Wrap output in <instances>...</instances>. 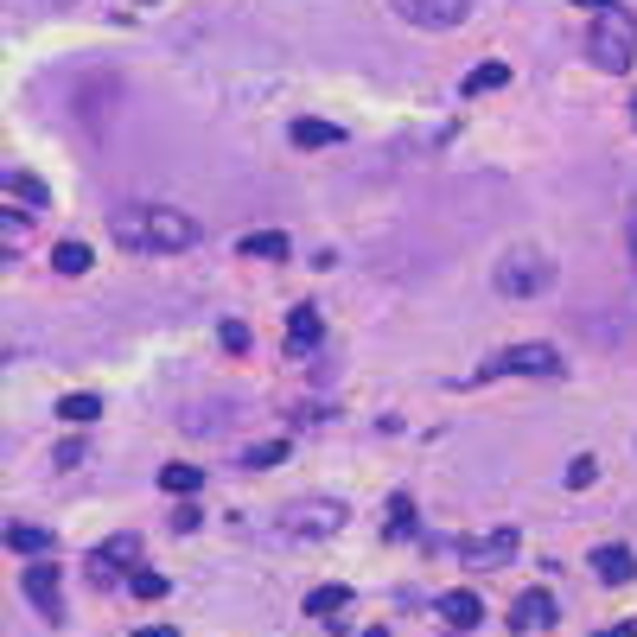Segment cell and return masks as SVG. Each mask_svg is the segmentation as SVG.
<instances>
[{
	"label": "cell",
	"instance_id": "cell-12",
	"mask_svg": "<svg viewBox=\"0 0 637 637\" xmlns=\"http://www.w3.org/2000/svg\"><path fill=\"white\" fill-rule=\"evenodd\" d=\"M504 83H510V64H504V58H485L478 71H466L459 90H466V96H491V90H504Z\"/></svg>",
	"mask_w": 637,
	"mask_h": 637
},
{
	"label": "cell",
	"instance_id": "cell-1",
	"mask_svg": "<svg viewBox=\"0 0 637 637\" xmlns=\"http://www.w3.org/2000/svg\"><path fill=\"white\" fill-rule=\"evenodd\" d=\"M198 217L179 211V204H134V211H115V243L134 255H179L198 243Z\"/></svg>",
	"mask_w": 637,
	"mask_h": 637
},
{
	"label": "cell",
	"instance_id": "cell-11",
	"mask_svg": "<svg viewBox=\"0 0 637 637\" xmlns=\"http://www.w3.org/2000/svg\"><path fill=\"white\" fill-rule=\"evenodd\" d=\"M593 574L606 580V587H631V580H637V555L625 542H606V548H593Z\"/></svg>",
	"mask_w": 637,
	"mask_h": 637
},
{
	"label": "cell",
	"instance_id": "cell-23",
	"mask_svg": "<svg viewBox=\"0 0 637 637\" xmlns=\"http://www.w3.org/2000/svg\"><path fill=\"white\" fill-rule=\"evenodd\" d=\"M287 459V440H262V446H249V472L255 466H281Z\"/></svg>",
	"mask_w": 637,
	"mask_h": 637
},
{
	"label": "cell",
	"instance_id": "cell-30",
	"mask_svg": "<svg viewBox=\"0 0 637 637\" xmlns=\"http://www.w3.org/2000/svg\"><path fill=\"white\" fill-rule=\"evenodd\" d=\"M631 249H637V192H631Z\"/></svg>",
	"mask_w": 637,
	"mask_h": 637
},
{
	"label": "cell",
	"instance_id": "cell-7",
	"mask_svg": "<svg viewBox=\"0 0 637 637\" xmlns=\"http://www.w3.org/2000/svg\"><path fill=\"white\" fill-rule=\"evenodd\" d=\"M134 555H141V536H109L102 548H90V580L115 587L122 574H134Z\"/></svg>",
	"mask_w": 637,
	"mask_h": 637
},
{
	"label": "cell",
	"instance_id": "cell-22",
	"mask_svg": "<svg viewBox=\"0 0 637 637\" xmlns=\"http://www.w3.org/2000/svg\"><path fill=\"white\" fill-rule=\"evenodd\" d=\"M7 192H13V198H26V204H51V192H45L39 179H26V172H7Z\"/></svg>",
	"mask_w": 637,
	"mask_h": 637
},
{
	"label": "cell",
	"instance_id": "cell-18",
	"mask_svg": "<svg viewBox=\"0 0 637 637\" xmlns=\"http://www.w3.org/2000/svg\"><path fill=\"white\" fill-rule=\"evenodd\" d=\"M243 255H262V262H287V236H281V230H255V236H243Z\"/></svg>",
	"mask_w": 637,
	"mask_h": 637
},
{
	"label": "cell",
	"instance_id": "cell-25",
	"mask_svg": "<svg viewBox=\"0 0 637 637\" xmlns=\"http://www.w3.org/2000/svg\"><path fill=\"white\" fill-rule=\"evenodd\" d=\"M128 587L141 593V599H160V593H166V574H147V567H134V580H128Z\"/></svg>",
	"mask_w": 637,
	"mask_h": 637
},
{
	"label": "cell",
	"instance_id": "cell-33",
	"mask_svg": "<svg viewBox=\"0 0 637 637\" xmlns=\"http://www.w3.org/2000/svg\"><path fill=\"white\" fill-rule=\"evenodd\" d=\"M147 7H153V0H147Z\"/></svg>",
	"mask_w": 637,
	"mask_h": 637
},
{
	"label": "cell",
	"instance_id": "cell-21",
	"mask_svg": "<svg viewBox=\"0 0 637 637\" xmlns=\"http://www.w3.org/2000/svg\"><path fill=\"white\" fill-rule=\"evenodd\" d=\"M344 134L332 122H294V147H338Z\"/></svg>",
	"mask_w": 637,
	"mask_h": 637
},
{
	"label": "cell",
	"instance_id": "cell-5",
	"mask_svg": "<svg viewBox=\"0 0 637 637\" xmlns=\"http://www.w3.org/2000/svg\"><path fill=\"white\" fill-rule=\"evenodd\" d=\"M516 548H523V536H516L510 523H491V529H478V536H459V561L485 574V567H504Z\"/></svg>",
	"mask_w": 637,
	"mask_h": 637
},
{
	"label": "cell",
	"instance_id": "cell-13",
	"mask_svg": "<svg viewBox=\"0 0 637 637\" xmlns=\"http://www.w3.org/2000/svg\"><path fill=\"white\" fill-rule=\"evenodd\" d=\"M319 332H325V325H319L313 306H294V313H287V344H294V351H313Z\"/></svg>",
	"mask_w": 637,
	"mask_h": 637
},
{
	"label": "cell",
	"instance_id": "cell-20",
	"mask_svg": "<svg viewBox=\"0 0 637 637\" xmlns=\"http://www.w3.org/2000/svg\"><path fill=\"white\" fill-rule=\"evenodd\" d=\"M351 606V587H319V593H306V618H332Z\"/></svg>",
	"mask_w": 637,
	"mask_h": 637
},
{
	"label": "cell",
	"instance_id": "cell-16",
	"mask_svg": "<svg viewBox=\"0 0 637 637\" xmlns=\"http://www.w3.org/2000/svg\"><path fill=\"white\" fill-rule=\"evenodd\" d=\"M7 548H13V555H51V529H39V523H13V529H7Z\"/></svg>",
	"mask_w": 637,
	"mask_h": 637
},
{
	"label": "cell",
	"instance_id": "cell-4",
	"mask_svg": "<svg viewBox=\"0 0 637 637\" xmlns=\"http://www.w3.org/2000/svg\"><path fill=\"white\" fill-rule=\"evenodd\" d=\"M344 523H351V510H344L338 497H306V504H287L281 510V529L294 542H325V536H338Z\"/></svg>",
	"mask_w": 637,
	"mask_h": 637
},
{
	"label": "cell",
	"instance_id": "cell-15",
	"mask_svg": "<svg viewBox=\"0 0 637 637\" xmlns=\"http://www.w3.org/2000/svg\"><path fill=\"white\" fill-rule=\"evenodd\" d=\"M440 618H453V625L466 631V625H478V618H485V606H478V593H466V587H453V593L440 599Z\"/></svg>",
	"mask_w": 637,
	"mask_h": 637
},
{
	"label": "cell",
	"instance_id": "cell-3",
	"mask_svg": "<svg viewBox=\"0 0 637 637\" xmlns=\"http://www.w3.org/2000/svg\"><path fill=\"white\" fill-rule=\"evenodd\" d=\"M555 287V268H548V255L542 249H510L504 262H497V294H510V300H536Z\"/></svg>",
	"mask_w": 637,
	"mask_h": 637
},
{
	"label": "cell",
	"instance_id": "cell-31",
	"mask_svg": "<svg viewBox=\"0 0 637 637\" xmlns=\"http://www.w3.org/2000/svg\"><path fill=\"white\" fill-rule=\"evenodd\" d=\"M134 637H172V631H166V625H153V631H134Z\"/></svg>",
	"mask_w": 637,
	"mask_h": 637
},
{
	"label": "cell",
	"instance_id": "cell-28",
	"mask_svg": "<svg viewBox=\"0 0 637 637\" xmlns=\"http://www.w3.org/2000/svg\"><path fill=\"white\" fill-rule=\"evenodd\" d=\"M223 351H249V325H236V319L223 325Z\"/></svg>",
	"mask_w": 637,
	"mask_h": 637
},
{
	"label": "cell",
	"instance_id": "cell-19",
	"mask_svg": "<svg viewBox=\"0 0 637 637\" xmlns=\"http://www.w3.org/2000/svg\"><path fill=\"white\" fill-rule=\"evenodd\" d=\"M90 262H96L90 243H58V249H51V268H58V274H90Z\"/></svg>",
	"mask_w": 637,
	"mask_h": 637
},
{
	"label": "cell",
	"instance_id": "cell-2",
	"mask_svg": "<svg viewBox=\"0 0 637 637\" xmlns=\"http://www.w3.org/2000/svg\"><path fill=\"white\" fill-rule=\"evenodd\" d=\"M587 58L599 64V71H631L637 64V20L625 7H606L587 32Z\"/></svg>",
	"mask_w": 637,
	"mask_h": 637
},
{
	"label": "cell",
	"instance_id": "cell-17",
	"mask_svg": "<svg viewBox=\"0 0 637 637\" xmlns=\"http://www.w3.org/2000/svg\"><path fill=\"white\" fill-rule=\"evenodd\" d=\"M160 485H166L172 497H198V491H204V472H198V466H185V459H172V466L160 472Z\"/></svg>",
	"mask_w": 637,
	"mask_h": 637
},
{
	"label": "cell",
	"instance_id": "cell-14",
	"mask_svg": "<svg viewBox=\"0 0 637 637\" xmlns=\"http://www.w3.org/2000/svg\"><path fill=\"white\" fill-rule=\"evenodd\" d=\"M58 421H71V427H90V421H102V395H90V389L64 395V402H58Z\"/></svg>",
	"mask_w": 637,
	"mask_h": 637
},
{
	"label": "cell",
	"instance_id": "cell-6",
	"mask_svg": "<svg viewBox=\"0 0 637 637\" xmlns=\"http://www.w3.org/2000/svg\"><path fill=\"white\" fill-rule=\"evenodd\" d=\"M389 7L421 32H453V26L472 20V0H389Z\"/></svg>",
	"mask_w": 637,
	"mask_h": 637
},
{
	"label": "cell",
	"instance_id": "cell-10",
	"mask_svg": "<svg viewBox=\"0 0 637 637\" xmlns=\"http://www.w3.org/2000/svg\"><path fill=\"white\" fill-rule=\"evenodd\" d=\"M491 370H510V376H561V351H555V344H510Z\"/></svg>",
	"mask_w": 637,
	"mask_h": 637
},
{
	"label": "cell",
	"instance_id": "cell-32",
	"mask_svg": "<svg viewBox=\"0 0 637 637\" xmlns=\"http://www.w3.org/2000/svg\"><path fill=\"white\" fill-rule=\"evenodd\" d=\"M364 637H383V631H364Z\"/></svg>",
	"mask_w": 637,
	"mask_h": 637
},
{
	"label": "cell",
	"instance_id": "cell-29",
	"mask_svg": "<svg viewBox=\"0 0 637 637\" xmlns=\"http://www.w3.org/2000/svg\"><path fill=\"white\" fill-rule=\"evenodd\" d=\"M593 637H631V625H612V631H593Z\"/></svg>",
	"mask_w": 637,
	"mask_h": 637
},
{
	"label": "cell",
	"instance_id": "cell-8",
	"mask_svg": "<svg viewBox=\"0 0 637 637\" xmlns=\"http://www.w3.org/2000/svg\"><path fill=\"white\" fill-rule=\"evenodd\" d=\"M548 625H561V606H555V593L548 587H529V593H516L510 599V631H548Z\"/></svg>",
	"mask_w": 637,
	"mask_h": 637
},
{
	"label": "cell",
	"instance_id": "cell-9",
	"mask_svg": "<svg viewBox=\"0 0 637 637\" xmlns=\"http://www.w3.org/2000/svg\"><path fill=\"white\" fill-rule=\"evenodd\" d=\"M20 587H26V599L51 618V625H64V587H58V567H51V561H32L26 574H20Z\"/></svg>",
	"mask_w": 637,
	"mask_h": 637
},
{
	"label": "cell",
	"instance_id": "cell-26",
	"mask_svg": "<svg viewBox=\"0 0 637 637\" xmlns=\"http://www.w3.org/2000/svg\"><path fill=\"white\" fill-rule=\"evenodd\" d=\"M593 478H599V466H593V459H587V453H580V459H574V466H567V485H574V491H587V485H593Z\"/></svg>",
	"mask_w": 637,
	"mask_h": 637
},
{
	"label": "cell",
	"instance_id": "cell-27",
	"mask_svg": "<svg viewBox=\"0 0 637 637\" xmlns=\"http://www.w3.org/2000/svg\"><path fill=\"white\" fill-rule=\"evenodd\" d=\"M172 529H179V536H192V529H198V504H192V497H179V510H172Z\"/></svg>",
	"mask_w": 637,
	"mask_h": 637
},
{
	"label": "cell",
	"instance_id": "cell-24",
	"mask_svg": "<svg viewBox=\"0 0 637 637\" xmlns=\"http://www.w3.org/2000/svg\"><path fill=\"white\" fill-rule=\"evenodd\" d=\"M408 529H415V504L395 497V504H389V536H408Z\"/></svg>",
	"mask_w": 637,
	"mask_h": 637
}]
</instances>
